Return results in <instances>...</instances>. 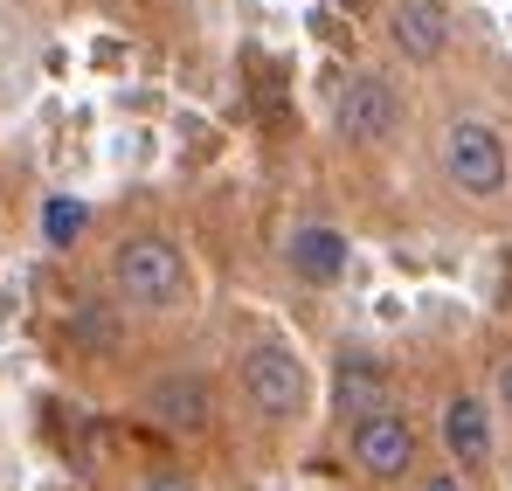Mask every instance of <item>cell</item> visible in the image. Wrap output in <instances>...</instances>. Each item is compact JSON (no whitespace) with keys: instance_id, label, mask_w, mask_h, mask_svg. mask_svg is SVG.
<instances>
[{"instance_id":"obj_1","label":"cell","mask_w":512,"mask_h":491,"mask_svg":"<svg viewBox=\"0 0 512 491\" xmlns=\"http://www.w3.org/2000/svg\"><path fill=\"white\" fill-rule=\"evenodd\" d=\"M111 277L146 312H167V305H180V291H187V263H180V249L167 236H132V243L111 256Z\"/></svg>"},{"instance_id":"obj_2","label":"cell","mask_w":512,"mask_h":491,"mask_svg":"<svg viewBox=\"0 0 512 491\" xmlns=\"http://www.w3.org/2000/svg\"><path fill=\"white\" fill-rule=\"evenodd\" d=\"M443 173L464 187V194H478V201H492L499 187H506V139L485 125V118H457L450 132H443Z\"/></svg>"},{"instance_id":"obj_3","label":"cell","mask_w":512,"mask_h":491,"mask_svg":"<svg viewBox=\"0 0 512 491\" xmlns=\"http://www.w3.org/2000/svg\"><path fill=\"white\" fill-rule=\"evenodd\" d=\"M333 125H340V139H353V146H381V139L402 125V97H395V83H388V77H353L340 90Z\"/></svg>"},{"instance_id":"obj_4","label":"cell","mask_w":512,"mask_h":491,"mask_svg":"<svg viewBox=\"0 0 512 491\" xmlns=\"http://www.w3.org/2000/svg\"><path fill=\"white\" fill-rule=\"evenodd\" d=\"M243 388H250V402L270 422H284V415H298V402H305V367H298L291 346H256L250 360H243Z\"/></svg>"},{"instance_id":"obj_5","label":"cell","mask_w":512,"mask_h":491,"mask_svg":"<svg viewBox=\"0 0 512 491\" xmlns=\"http://www.w3.org/2000/svg\"><path fill=\"white\" fill-rule=\"evenodd\" d=\"M388 395H395V388H388V367H381V360H367V353H346L340 360V374H333V409L353 415V429L395 409Z\"/></svg>"},{"instance_id":"obj_6","label":"cell","mask_w":512,"mask_h":491,"mask_svg":"<svg viewBox=\"0 0 512 491\" xmlns=\"http://www.w3.org/2000/svg\"><path fill=\"white\" fill-rule=\"evenodd\" d=\"M353 457H360V471H374V478H402L409 471V457H416V429H409V415H374V422H360L353 429Z\"/></svg>"},{"instance_id":"obj_7","label":"cell","mask_w":512,"mask_h":491,"mask_svg":"<svg viewBox=\"0 0 512 491\" xmlns=\"http://www.w3.org/2000/svg\"><path fill=\"white\" fill-rule=\"evenodd\" d=\"M388 42L409 56V63H436L443 42H450V7L443 0H402L388 14Z\"/></svg>"},{"instance_id":"obj_8","label":"cell","mask_w":512,"mask_h":491,"mask_svg":"<svg viewBox=\"0 0 512 491\" xmlns=\"http://www.w3.org/2000/svg\"><path fill=\"white\" fill-rule=\"evenodd\" d=\"M146 415L153 422H167V429H208V381H194V374H167V381H153V395H146Z\"/></svg>"},{"instance_id":"obj_9","label":"cell","mask_w":512,"mask_h":491,"mask_svg":"<svg viewBox=\"0 0 512 491\" xmlns=\"http://www.w3.org/2000/svg\"><path fill=\"white\" fill-rule=\"evenodd\" d=\"M284 256H291V270H298V277H312V284H333V277H346V256H353V249H346L340 229L312 222V229H291Z\"/></svg>"},{"instance_id":"obj_10","label":"cell","mask_w":512,"mask_h":491,"mask_svg":"<svg viewBox=\"0 0 512 491\" xmlns=\"http://www.w3.org/2000/svg\"><path fill=\"white\" fill-rule=\"evenodd\" d=\"M443 443H450L457 464H485V457H492V415H485V402L457 395V402L443 409Z\"/></svg>"},{"instance_id":"obj_11","label":"cell","mask_w":512,"mask_h":491,"mask_svg":"<svg viewBox=\"0 0 512 491\" xmlns=\"http://www.w3.org/2000/svg\"><path fill=\"white\" fill-rule=\"evenodd\" d=\"M42 229H49V243H70L84 229V201H49L42 208Z\"/></svg>"},{"instance_id":"obj_12","label":"cell","mask_w":512,"mask_h":491,"mask_svg":"<svg viewBox=\"0 0 512 491\" xmlns=\"http://www.w3.org/2000/svg\"><path fill=\"white\" fill-rule=\"evenodd\" d=\"M146 491H194V485H187L180 471H167V478H153V485H146Z\"/></svg>"},{"instance_id":"obj_13","label":"cell","mask_w":512,"mask_h":491,"mask_svg":"<svg viewBox=\"0 0 512 491\" xmlns=\"http://www.w3.org/2000/svg\"><path fill=\"white\" fill-rule=\"evenodd\" d=\"M499 402H506V415H512V360L499 367Z\"/></svg>"},{"instance_id":"obj_14","label":"cell","mask_w":512,"mask_h":491,"mask_svg":"<svg viewBox=\"0 0 512 491\" xmlns=\"http://www.w3.org/2000/svg\"><path fill=\"white\" fill-rule=\"evenodd\" d=\"M429 491H457V478H429Z\"/></svg>"}]
</instances>
